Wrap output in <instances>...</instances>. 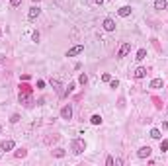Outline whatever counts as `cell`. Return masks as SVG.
<instances>
[{"mask_svg": "<svg viewBox=\"0 0 168 166\" xmlns=\"http://www.w3.org/2000/svg\"><path fill=\"white\" fill-rule=\"evenodd\" d=\"M71 151L74 152V155H82V152L86 151V141H84V139H72Z\"/></svg>", "mask_w": 168, "mask_h": 166, "instance_id": "6da1fadb", "label": "cell"}, {"mask_svg": "<svg viewBox=\"0 0 168 166\" xmlns=\"http://www.w3.org/2000/svg\"><path fill=\"white\" fill-rule=\"evenodd\" d=\"M61 119H65V121L72 119V106L71 104H65V106L61 107Z\"/></svg>", "mask_w": 168, "mask_h": 166, "instance_id": "7a4b0ae2", "label": "cell"}, {"mask_svg": "<svg viewBox=\"0 0 168 166\" xmlns=\"http://www.w3.org/2000/svg\"><path fill=\"white\" fill-rule=\"evenodd\" d=\"M39 14H41V8H39V6H31L30 12H27V20H30V22H33V20L39 18Z\"/></svg>", "mask_w": 168, "mask_h": 166, "instance_id": "3957f363", "label": "cell"}, {"mask_svg": "<svg viewBox=\"0 0 168 166\" xmlns=\"http://www.w3.org/2000/svg\"><path fill=\"white\" fill-rule=\"evenodd\" d=\"M16 148V143L12 139H8V141H2V143H0V151L2 152H8V151H14Z\"/></svg>", "mask_w": 168, "mask_h": 166, "instance_id": "277c9868", "label": "cell"}, {"mask_svg": "<svg viewBox=\"0 0 168 166\" xmlns=\"http://www.w3.org/2000/svg\"><path fill=\"white\" fill-rule=\"evenodd\" d=\"M151 155H153V148H151L149 145H147V147H141V148L137 151V156H139V158H149Z\"/></svg>", "mask_w": 168, "mask_h": 166, "instance_id": "5b68a950", "label": "cell"}, {"mask_svg": "<svg viewBox=\"0 0 168 166\" xmlns=\"http://www.w3.org/2000/svg\"><path fill=\"white\" fill-rule=\"evenodd\" d=\"M82 51H84V45H74L72 49H68V51L65 53V57H76V55H80Z\"/></svg>", "mask_w": 168, "mask_h": 166, "instance_id": "8992f818", "label": "cell"}, {"mask_svg": "<svg viewBox=\"0 0 168 166\" xmlns=\"http://www.w3.org/2000/svg\"><path fill=\"white\" fill-rule=\"evenodd\" d=\"M131 51V43H121L119 51H117V59H123V57H127V53Z\"/></svg>", "mask_w": 168, "mask_h": 166, "instance_id": "52a82bcc", "label": "cell"}, {"mask_svg": "<svg viewBox=\"0 0 168 166\" xmlns=\"http://www.w3.org/2000/svg\"><path fill=\"white\" fill-rule=\"evenodd\" d=\"M102 27H104L106 31H116V22H113L112 18H106L104 22H102Z\"/></svg>", "mask_w": 168, "mask_h": 166, "instance_id": "ba28073f", "label": "cell"}, {"mask_svg": "<svg viewBox=\"0 0 168 166\" xmlns=\"http://www.w3.org/2000/svg\"><path fill=\"white\" fill-rule=\"evenodd\" d=\"M147 76V69L145 66H137V69L133 70V78H137V80H141V78Z\"/></svg>", "mask_w": 168, "mask_h": 166, "instance_id": "9c48e42d", "label": "cell"}, {"mask_svg": "<svg viewBox=\"0 0 168 166\" xmlns=\"http://www.w3.org/2000/svg\"><path fill=\"white\" fill-rule=\"evenodd\" d=\"M162 86H164L162 78H153V80H151V84H149V88H153V90H158V88H162Z\"/></svg>", "mask_w": 168, "mask_h": 166, "instance_id": "30bf717a", "label": "cell"}, {"mask_svg": "<svg viewBox=\"0 0 168 166\" xmlns=\"http://www.w3.org/2000/svg\"><path fill=\"white\" fill-rule=\"evenodd\" d=\"M131 12H133V8H131V6H121L119 10H117V14H119L121 18H127V16H131Z\"/></svg>", "mask_w": 168, "mask_h": 166, "instance_id": "8fae6325", "label": "cell"}, {"mask_svg": "<svg viewBox=\"0 0 168 166\" xmlns=\"http://www.w3.org/2000/svg\"><path fill=\"white\" fill-rule=\"evenodd\" d=\"M20 102L26 104V106H31V94H27V92H20Z\"/></svg>", "mask_w": 168, "mask_h": 166, "instance_id": "7c38bea8", "label": "cell"}, {"mask_svg": "<svg viewBox=\"0 0 168 166\" xmlns=\"http://www.w3.org/2000/svg\"><path fill=\"white\" fill-rule=\"evenodd\" d=\"M168 2L166 0H154V10H166Z\"/></svg>", "mask_w": 168, "mask_h": 166, "instance_id": "4fadbf2b", "label": "cell"}, {"mask_svg": "<svg viewBox=\"0 0 168 166\" xmlns=\"http://www.w3.org/2000/svg\"><path fill=\"white\" fill-rule=\"evenodd\" d=\"M90 123H92V125H102V115L100 113H94L92 117H90Z\"/></svg>", "mask_w": 168, "mask_h": 166, "instance_id": "5bb4252c", "label": "cell"}, {"mask_svg": "<svg viewBox=\"0 0 168 166\" xmlns=\"http://www.w3.org/2000/svg\"><path fill=\"white\" fill-rule=\"evenodd\" d=\"M65 155H67V151H65V148H61V147H57L55 151H53V156H57V158H63Z\"/></svg>", "mask_w": 168, "mask_h": 166, "instance_id": "9a60e30c", "label": "cell"}, {"mask_svg": "<svg viewBox=\"0 0 168 166\" xmlns=\"http://www.w3.org/2000/svg\"><path fill=\"white\" fill-rule=\"evenodd\" d=\"M14 156H16V158H26L27 151H26V148H18V151H14Z\"/></svg>", "mask_w": 168, "mask_h": 166, "instance_id": "2e32d148", "label": "cell"}, {"mask_svg": "<svg viewBox=\"0 0 168 166\" xmlns=\"http://www.w3.org/2000/svg\"><path fill=\"white\" fill-rule=\"evenodd\" d=\"M149 137L151 139H160V129H151V133H149Z\"/></svg>", "mask_w": 168, "mask_h": 166, "instance_id": "e0dca14e", "label": "cell"}, {"mask_svg": "<svg viewBox=\"0 0 168 166\" xmlns=\"http://www.w3.org/2000/svg\"><path fill=\"white\" fill-rule=\"evenodd\" d=\"M145 57H147V49H139V51H137V57H135V59H137V61H143Z\"/></svg>", "mask_w": 168, "mask_h": 166, "instance_id": "ac0fdd59", "label": "cell"}, {"mask_svg": "<svg viewBox=\"0 0 168 166\" xmlns=\"http://www.w3.org/2000/svg\"><path fill=\"white\" fill-rule=\"evenodd\" d=\"M78 82H80V84H88V74H86V72H82V74H80V76H78Z\"/></svg>", "mask_w": 168, "mask_h": 166, "instance_id": "d6986e66", "label": "cell"}, {"mask_svg": "<svg viewBox=\"0 0 168 166\" xmlns=\"http://www.w3.org/2000/svg\"><path fill=\"white\" fill-rule=\"evenodd\" d=\"M20 92H27V94H31L33 90H31V86H27V84H20Z\"/></svg>", "mask_w": 168, "mask_h": 166, "instance_id": "ffe728a7", "label": "cell"}, {"mask_svg": "<svg viewBox=\"0 0 168 166\" xmlns=\"http://www.w3.org/2000/svg\"><path fill=\"white\" fill-rule=\"evenodd\" d=\"M74 86H76L74 82H71V84H68V88H67V90H65V92H63V96H68V94H71L72 90H74Z\"/></svg>", "mask_w": 168, "mask_h": 166, "instance_id": "44dd1931", "label": "cell"}, {"mask_svg": "<svg viewBox=\"0 0 168 166\" xmlns=\"http://www.w3.org/2000/svg\"><path fill=\"white\" fill-rule=\"evenodd\" d=\"M160 151H162V152H166V151H168V139L160 141Z\"/></svg>", "mask_w": 168, "mask_h": 166, "instance_id": "7402d4cb", "label": "cell"}, {"mask_svg": "<svg viewBox=\"0 0 168 166\" xmlns=\"http://www.w3.org/2000/svg\"><path fill=\"white\" fill-rule=\"evenodd\" d=\"M117 86H119V80H109V88H113V90H116Z\"/></svg>", "mask_w": 168, "mask_h": 166, "instance_id": "603a6c76", "label": "cell"}, {"mask_svg": "<svg viewBox=\"0 0 168 166\" xmlns=\"http://www.w3.org/2000/svg\"><path fill=\"white\" fill-rule=\"evenodd\" d=\"M20 4H22V0H10V6L12 8H18Z\"/></svg>", "mask_w": 168, "mask_h": 166, "instance_id": "cb8c5ba5", "label": "cell"}, {"mask_svg": "<svg viewBox=\"0 0 168 166\" xmlns=\"http://www.w3.org/2000/svg\"><path fill=\"white\" fill-rule=\"evenodd\" d=\"M31 41H33V43H37V41H39V31H33V35H31Z\"/></svg>", "mask_w": 168, "mask_h": 166, "instance_id": "d4e9b609", "label": "cell"}, {"mask_svg": "<svg viewBox=\"0 0 168 166\" xmlns=\"http://www.w3.org/2000/svg\"><path fill=\"white\" fill-rule=\"evenodd\" d=\"M18 121H20V115H18V113H14V115L10 117V123H18Z\"/></svg>", "mask_w": 168, "mask_h": 166, "instance_id": "484cf974", "label": "cell"}, {"mask_svg": "<svg viewBox=\"0 0 168 166\" xmlns=\"http://www.w3.org/2000/svg\"><path fill=\"white\" fill-rule=\"evenodd\" d=\"M102 80H104V82H109V80H112V76H109L108 72H104V74H102Z\"/></svg>", "mask_w": 168, "mask_h": 166, "instance_id": "4316f807", "label": "cell"}, {"mask_svg": "<svg viewBox=\"0 0 168 166\" xmlns=\"http://www.w3.org/2000/svg\"><path fill=\"white\" fill-rule=\"evenodd\" d=\"M106 166H113V158H112V156H108V158H106Z\"/></svg>", "mask_w": 168, "mask_h": 166, "instance_id": "83f0119b", "label": "cell"}, {"mask_svg": "<svg viewBox=\"0 0 168 166\" xmlns=\"http://www.w3.org/2000/svg\"><path fill=\"white\" fill-rule=\"evenodd\" d=\"M113 164H116V166H121V164H123V160H121V158H116V160H113Z\"/></svg>", "mask_w": 168, "mask_h": 166, "instance_id": "f1b7e54d", "label": "cell"}, {"mask_svg": "<svg viewBox=\"0 0 168 166\" xmlns=\"http://www.w3.org/2000/svg\"><path fill=\"white\" fill-rule=\"evenodd\" d=\"M96 4H104V0H96Z\"/></svg>", "mask_w": 168, "mask_h": 166, "instance_id": "f546056e", "label": "cell"}, {"mask_svg": "<svg viewBox=\"0 0 168 166\" xmlns=\"http://www.w3.org/2000/svg\"><path fill=\"white\" fill-rule=\"evenodd\" d=\"M0 162H2V156H0Z\"/></svg>", "mask_w": 168, "mask_h": 166, "instance_id": "4dcf8cb0", "label": "cell"}, {"mask_svg": "<svg viewBox=\"0 0 168 166\" xmlns=\"http://www.w3.org/2000/svg\"><path fill=\"white\" fill-rule=\"evenodd\" d=\"M33 2H39V0H33Z\"/></svg>", "mask_w": 168, "mask_h": 166, "instance_id": "1f68e13d", "label": "cell"}, {"mask_svg": "<svg viewBox=\"0 0 168 166\" xmlns=\"http://www.w3.org/2000/svg\"><path fill=\"white\" fill-rule=\"evenodd\" d=\"M0 35H2V30H0Z\"/></svg>", "mask_w": 168, "mask_h": 166, "instance_id": "d6a6232c", "label": "cell"}, {"mask_svg": "<svg viewBox=\"0 0 168 166\" xmlns=\"http://www.w3.org/2000/svg\"><path fill=\"white\" fill-rule=\"evenodd\" d=\"M0 131H2V127H0Z\"/></svg>", "mask_w": 168, "mask_h": 166, "instance_id": "836d02e7", "label": "cell"}, {"mask_svg": "<svg viewBox=\"0 0 168 166\" xmlns=\"http://www.w3.org/2000/svg\"><path fill=\"white\" fill-rule=\"evenodd\" d=\"M166 10H168V8H166Z\"/></svg>", "mask_w": 168, "mask_h": 166, "instance_id": "e575fe53", "label": "cell"}]
</instances>
